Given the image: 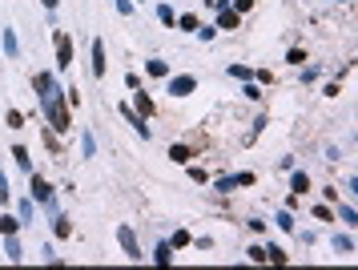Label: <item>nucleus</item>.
<instances>
[{
  "instance_id": "29",
  "label": "nucleus",
  "mask_w": 358,
  "mask_h": 270,
  "mask_svg": "<svg viewBox=\"0 0 358 270\" xmlns=\"http://www.w3.org/2000/svg\"><path fill=\"white\" fill-rule=\"evenodd\" d=\"M0 202H8V177L0 173Z\"/></svg>"
},
{
  "instance_id": "1",
  "label": "nucleus",
  "mask_w": 358,
  "mask_h": 270,
  "mask_svg": "<svg viewBox=\"0 0 358 270\" xmlns=\"http://www.w3.org/2000/svg\"><path fill=\"white\" fill-rule=\"evenodd\" d=\"M41 109H45V117H49L52 133H64V129H69V105H64L60 89H56V93H49V97H41Z\"/></svg>"
},
{
  "instance_id": "3",
  "label": "nucleus",
  "mask_w": 358,
  "mask_h": 270,
  "mask_svg": "<svg viewBox=\"0 0 358 270\" xmlns=\"http://www.w3.org/2000/svg\"><path fill=\"white\" fill-rule=\"evenodd\" d=\"M73 65V41L69 33H56V69H69Z\"/></svg>"
},
{
  "instance_id": "26",
  "label": "nucleus",
  "mask_w": 358,
  "mask_h": 270,
  "mask_svg": "<svg viewBox=\"0 0 358 270\" xmlns=\"http://www.w3.org/2000/svg\"><path fill=\"white\" fill-rule=\"evenodd\" d=\"M189 177H193L198 186H205V182H209V173H205V169H189Z\"/></svg>"
},
{
  "instance_id": "11",
  "label": "nucleus",
  "mask_w": 358,
  "mask_h": 270,
  "mask_svg": "<svg viewBox=\"0 0 358 270\" xmlns=\"http://www.w3.org/2000/svg\"><path fill=\"white\" fill-rule=\"evenodd\" d=\"M217 24H221V28H238V12H230V8H221V16H217Z\"/></svg>"
},
{
  "instance_id": "18",
  "label": "nucleus",
  "mask_w": 358,
  "mask_h": 270,
  "mask_svg": "<svg viewBox=\"0 0 358 270\" xmlns=\"http://www.w3.org/2000/svg\"><path fill=\"white\" fill-rule=\"evenodd\" d=\"M145 69H149V73H153V77H165V73H169V65H165V61H149V65H145Z\"/></svg>"
},
{
  "instance_id": "10",
  "label": "nucleus",
  "mask_w": 358,
  "mask_h": 270,
  "mask_svg": "<svg viewBox=\"0 0 358 270\" xmlns=\"http://www.w3.org/2000/svg\"><path fill=\"white\" fill-rule=\"evenodd\" d=\"M157 16H161V24H165V28H173V24H177V16H173V8H169V4H161V8H157Z\"/></svg>"
},
{
  "instance_id": "28",
  "label": "nucleus",
  "mask_w": 358,
  "mask_h": 270,
  "mask_svg": "<svg viewBox=\"0 0 358 270\" xmlns=\"http://www.w3.org/2000/svg\"><path fill=\"white\" fill-rule=\"evenodd\" d=\"M234 8H238V12H250V8H254V0H234Z\"/></svg>"
},
{
  "instance_id": "6",
  "label": "nucleus",
  "mask_w": 358,
  "mask_h": 270,
  "mask_svg": "<svg viewBox=\"0 0 358 270\" xmlns=\"http://www.w3.org/2000/svg\"><path fill=\"white\" fill-rule=\"evenodd\" d=\"M238 186H254V173H234V177H221V182H217L221 194H230V190H238Z\"/></svg>"
},
{
  "instance_id": "17",
  "label": "nucleus",
  "mask_w": 358,
  "mask_h": 270,
  "mask_svg": "<svg viewBox=\"0 0 358 270\" xmlns=\"http://www.w3.org/2000/svg\"><path fill=\"white\" fill-rule=\"evenodd\" d=\"M266 262H278V266H282V262H286V250H278V246H270V250H266Z\"/></svg>"
},
{
  "instance_id": "21",
  "label": "nucleus",
  "mask_w": 358,
  "mask_h": 270,
  "mask_svg": "<svg viewBox=\"0 0 358 270\" xmlns=\"http://www.w3.org/2000/svg\"><path fill=\"white\" fill-rule=\"evenodd\" d=\"M12 158H16L20 169H28V149H20V145H16V149H12Z\"/></svg>"
},
{
  "instance_id": "27",
  "label": "nucleus",
  "mask_w": 358,
  "mask_h": 270,
  "mask_svg": "<svg viewBox=\"0 0 358 270\" xmlns=\"http://www.w3.org/2000/svg\"><path fill=\"white\" fill-rule=\"evenodd\" d=\"M246 254H250V258H254V262H266V250H262V246H250V250H246Z\"/></svg>"
},
{
  "instance_id": "24",
  "label": "nucleus",
  "mask_w": 358,
  "mask_h": 270,
  "mask_svg": "<svg viewBox=\"0 0 358 270\" xmlns=\"http://www.w3.org/2000/svg\"><path fill=\"white\" fill-rule=\"evenodd\" d=\"M8 125H12V129H20V125H24V117H20L16 109H8Z\"/></svg>"
},
{
  "instance_id": "30",
  "label": "nucleus",
  "mask_w": 358,
  "mask_h": 270,
  "mask_svg": "<svg viewBox=\"0 0 358 270\" xmlns=\"http://www.w3.org/2000/svg\"><path fill=\"white\" fill-rule=\"evenodd\" d=\"M117 4V12H129V0H113Z\"/></svg>"
},
{
  "instance_id": "19",
  "label": "nucleus",
  "mask_w": 358,
  "mask_h": 270,
  "mask_svg": "<svg viewBox=\"0 0 358 270\" xmlns=\"http://www.w3.org/2000/svg\"><path fill=\"white\" fill-rule=\"evenodd\" d=\"M137 109H141V117H149V113H153V101H149L145 93H137Z\"/></svg>"
},
{
  "instance_id": "20",
  "label": "nucleus",
  "mask_w": 358,
  "mask_h": 270,
  "mask_svg": "<svg viewBox=\"0 0 358 270\" xmlns=\"http://www.w3.org/2000/svg\"><path fill=\"white\" fill-rule=\"evenodd\" d=\"M334 250H342V254H350V250H354V242H350V238H338V234H334Z\"/></svg>"
},
{
  "instance_id": "5",
  "label": "nucleus",
  "mask_w": 358,
  "mask_h": 270,
  "mask_svg": "<svg viewBox=\"0 0 358 270\" xmlns=\"http://www.w3.org/2000/svg\"><path fill=\"white\" fill-rule=\"evenodd\" d=\"M193 89H198L193 77H173V81H169V93H173V97H189Z\"/></svg>"
},
{
  "instance_id": "16",
  "label": "nucleus",
  "mask_w": 358,
  "mask_h": 270,
  "mask_svg": "<svg viewBox=\"0 0 358 270\" xmlns=\"http://www.w3.org/2000/svg\"><path fill=\"white\" fill-rule=\"evenodd\" d=\"M310 190V177L306 173H294V194H298V198H302V194H306Z\"/></svg>"
},
{
  "instance_id": "7",
  "label": "nucleus",
  "mask_w": 358,
  "mask_h": 270,
  "mask_svg": "<svg viewBox=\"0 0 358 270\" xmlns=\"http://www.w3.org/2000/svg\"><path fill=\"white\" fill-rule=\"evenodd\" d=\"M105 69H109V65H105V45L93 41V77H105Z\"/></svg>"
},
{
  "instance_id": "15",
  "label": "nucleus",
  "mask_w": 358,
  "mask_h": 270,
  "mask_svg": "<svg viewBox=\"0 0 358 270\" xmlns=\"http://www.w3.org/2000/svg\"><path fill=\"white\" fill-rule=\"evenodd\" d=\"M16 226H20V222H16L12 214H4V218H0V234H16Z\"/></svg>"
},
{
  "instance_id": "9",
  "label": "nucleus",
  "mask_w": 358,
  "mask_h": 270,
  "mask_svg": "<svg viewBox=\"0 0 358 270\" xmlns=\"http://www.w3.org/2000/svg\"><path fill=\"white\" fill-rule=\"evenodd\" d=\"M153 262L157 266H169V262H173V246H169V242H161V246L153 250Z\"/></svg>"
},
{
  "instance_id": "22",
  "label": "nucleus",
  "mask_w": 358,
  "mask_h": 270,
  "mask_svg": "<svg viewBox=\"0 0 358 270\" xmlns=\"http://www.w3.org/2000/svg\"><path fill=\"white\" fill-rule=\"evenodd\" d=\"M56 234H60V238H69V234H73V226H69V218H56Z\"/></svg>"
},
{
  "instance_id": "4",
  "label": "nucleus",
  "mask_w": 358,
  "mask_h": 270,
  "mask_svg": "<svg viewBox=\"0 0 358 270\" xmlns=\"http://www.w3.org/2000/svg\"><path fill=\"white\" fill-rule=\"evenodd\" d=\"M32 198H37L41 206H49V210H52V186L41 177V173H32Z\"/></svg>"
},
{
  "instance_id": "23",
  "label": "nucleus",
  "mask_w": 358,
  "mask_h": 270,
  "mask_svg": "<svg viewBox=\"0 0 358 270\" xmlns=\"http://www.w3.org/2000/svg\"><path fill=\"white\" fill-rule=\"evenodd\" d=\"M169 246H173V250H177V246H189V234H185V230H177V234H173V242H169Z\"/></svg>"
},
{
  "instance_id": "25",
  "label": "nucleus",
  "mask_w": 358,
  "mask_h": 270,
  "mask_svg": "<svg viewBox=\"0 0 358 270\" xmlns=\"http://www.w3.org/2000/svg\"><path fill=\"white\" fill-rule=\"evenodd\" d=\"M81 149H85V158H93V133H85V137H81Z\"/></svg>"
},
{
  "instance_id": "31",
  "label": "nucleus",
  "mask_w": 358,
  "mask_h": 270,
  "mask_svg": "<svg viewBox=\"0 0 358 270\" xmlns=\"http://www.w3.org/2000/svg\"><path fill=\"white\" fill-rule=\"evenodd\" d=\"M45 8H56V0H45Z\"/></svg>"
},
{
  "instance_id": "2",
  "label": "nucleus",
  "mask_w": 358,
  "mask_h": 270,
  "mask_svg": "<svg viewBox=\"0 0 358 270\" xmlns=\"http://www.w3.org/2000/svg\"><path fill=\"white\" fill-rule=\"evenodd\" d=\"M117 238H121V246H125V254H129L133 262H141V258H145V254H141V246H137V234H133L129 226H121V230H117Z\"/></svg>"
},
{
  "instance_id": "8",
  "label": "nucleus",
  "mask_w": 358,
  "mask_h": 270,
  "mask_svg": "<svg viewBox=\"0 0 358 270\" xmlns=\"http://www.w3.org/2000/svg\"><path fill=\"white\" fill-rule=\"evenodd\" d=\"M4 254H8L12 262H20V254H24V250H20V242H16V234H4Z\"/></svg>"
},
{
  "instance_id": "13",
  "label": "nucleus",
  "mask_w": 358,
  "mask_h": 270,
  "mask_svg": "<svg viewBox=\"0 0 358 270\" xmlns=\"http://www.w3.org/2000/svg\"><path fill=\"white\" fill-rule=\"evenodd\" d=\"M4 53H8V56H16V53H20V45H16V33H12V28L4 33Z\"/></svg>"
},
{
  "instance_id": "12",
  "label": "nucleus",
  "mask_w": 358,
  "mask_h": 270,
  "mask_svg": "<svg viewBox=\"0 0 358 270\" xmlns=\"http://www.w3.org/2000/svg\"><path fill=\"white\" fill-rule=\"evenodd\" d=\"M189 154H193L189 145H173V149H169V158H173L177 165H181V162H189Z\"/></svg>"
},
{
  "instance_id": "14",
  "label": "nucleus",
  "mask_w": 358,
  "mask_h": 270,
  "mask_svg": "<svg viewBox=\"0 0 358 270\" xmlns=\"http://www.w3.org/2000/svg\"><path fill=\"white\" fill-rule=\"evenodd\" d=\"M173 28H181V33H193V28H198V16H189V12H185V16H181Z\"/></svg>"
}]
</instances>
